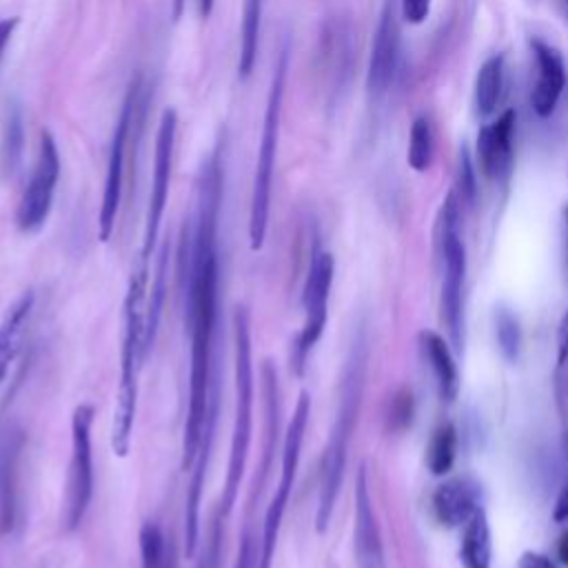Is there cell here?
<instances>
[{
    "mask_svg": "<svg viewBox=\"0 0 568 568\" xmlns=\"http://www.w3.org/2000/svg\"><path fill=\"white\" fill-rule=\"evenodd\" d=\"M224 166L220 144L204 160L195 189L193 209L184 220L178 246V280L189 331V402L182 433V468H191L213 382L217 377L213 344L220 313V206Z\"/></svg>",
    "mask_w": 568,
    "mask_h": 568,
    "instance_id": "6da1fadb",
    "label": "cell"
},
{
    "mask_svg": "<svg viewBox=\"0 0 568 568\" xmlns=\"http://www.w3.org/2000/svg\"><path fill=\"white\" fill-rule=\"evenodd\" d=\"M366 335L359 331L353 337L342 382H339V399L333 419V428L328 433V442L320 462V490H317V510H315V530L324 532L331 524L337 495L344 481L348 444L357 424L362 393H364V375H366Z\"/></svg>",
    "mask_w": 568,
    "mask_h": 568,
    "instance_id": "7a4b0ae2",
    "label": "cell"
},
{
    "mask_svg": "<svg viewBox=\"0 0 568 568\" xmlns=\"http://www.w3.org/2000/svg\"><path fill=\"white\" fill-rule=\"evenodd\" d=\"M149 293V262L138 257L124 302H122V346H120V379L113 406L111 422V448L118 457H126L131 448V433L138 408V377L140 368L146 362L142 353V335H144V308Z\"/></svg>",
    "mask_w": 568,
    "mask_h": 568,
    "instance_id": "3957f363",
    "label": "cell"
},
{
    "mask_svg": "<svg viewBox=\"0 0 568 568\" xmlns=\"http://www.w3.org/2000/svg\"><path fill=\"white\" fill-rule=\"evenodd\" d=\"M233 346H235V408L229 446V464L222 488L220 508L229 515L237 501L240 481L246 468V457L253 435V348H251V315L246 306L233 313Z\"/></svg>",
    "mask_w": 568,
    "mask_h": 568,
    "instance_id": "277c9868",
    "label": "cell"
},
{
    "mask_svg": "<svg viewBox=\"0 0 568 568\" xmlns=\"http://www.w3.org/2000/svg\"><path fill=\"white\" fill-rule=\"evenodd\" d=\"M288 71V47L284 44L271 78V89L264 109L262 140L257 149V162L253 173L251 189V209H248V244L251 251H260L266 240L268 229V211H271V191H273V173H275V155L280 140V122H282V104H284V87Z\"/></svg>",
    "mask_w": 568,
    "mask_h": 568,
    "instance_id": "5b68a950",
    "label": "cell"
},
{
    "mask_svg": "<svg viewBox=\"0 0 568 568\" xmlns=\"http://www.w3.org/2000/svg\"><path fill=\"white\" fill-rule=\"evenodd\" d=\"M459 200L455 191H450L439 209L437 220V246L442 255V295H439V308H442V322L448 333L450 346L462 353L464 351V333H466V320H464V282H466V248L457 231L459 220Z\"/></svg>",
    "mask_w": 568,
    "mask_h": 568,
    "instance_id": "8992f818",
    "label": "cell"
},
{
    "mask_svg": "<svg viewBox=\"0 0 568 568\" xmlns=\"http://www.w3.org/2000/svg\"><path fill=\"white\" fill-rule=\"evenodd\" d=\"M311 417V397L306 390L300 393L293 417L284 430V442H282V459H280V481L277 488L264 510V521H262V535H260V555H257V568H271L284 513L291 499V490L295 484L300 457H302V444H304V433L306 424Z\"/></svg>",
    "mask_w": 568,
    "mask_h": 568,
    "instance_id": "52a82bcc",
    "label": "cell"
},
{
    "mask_svg": "<svg viewBox=\"0 0 568 568\" xmlns=\"http://www.w3.org/2000/svg\"><path fill=\"white\" fill-rule=\"evenodd\" d=\"M93 406L80 404L71 415V459L67 473L64 508H62V530L73 532L91 504L93 497V448H91V424Z\"/></svg>",
    "mask_w": 568,
    "mask_h": 568,
    "instance_id": "ba28073f",
    "label": "cell"
},
{
    "mask_svg": "<svg viewBox=\"0 0 568 568\" xmlns=\"http://www.w3.org/2000/svg\"><path fill=\"white\" fill-rule=\"evenodd\" d=\"M333 275H335V260L328 251L315 246L311 253L308 262V273L304 280L302 288V308H304V324L293 342V353H291V366L295 375L304 373L306 359L313 351V346L320 342L324 328H326V317H328V295L333 286Z\"/></svg>",
    "mask_w": 568,
    "mask_h": 568,
    "instance_id": "9c48e42d",
    "label": "cell"
},
{
    "mask_svg": "<svg viewBox=\"0 0 568 568\" xmlns=\"http://www.w3.org/2000/svg\"><path fill=\"white\" fill-rule=\"evenodd\" d=\"M140 93H142V75H135L129 84V91L124 95L118 122L113 126L111 135V149H109V162H106V178H104V191H102V204L98 215V235L102 242H109L115 217L122 200V182H124V162H126V146L131 140V129L138 122V106H140Z\"/></svg>",
    "mask_w": 568,
    "mask_h": 568,
    "instance_id": "30bf717a",
    "label": "cell"
},
{
    "mask_svg": "<svg viewBox=\"0 0 568 568\" xmlns=\"http://www.w3.org/2000/svg\"><path fill=\"white\" fill-rule=\"evenodd\" d=\"M58 180H60L58 144L49 131H42L36 166L31 171L29 184L24 186L16 209V224L22 233H36L44 226L53 206Z\"/></svg>",
    "mask_w": 568,
    "mask_h": 568,
    "instance_id": "8fae6325",
    "label": "cell"
},
{
    "mask_svg": "<svg viewBox=\"0 0 568 568\" xmlns=\"http://www.w3.org/2000/svg\"><path fill=\"white\" fill-rule=\"evenodd\" d=\"M175 135H178V113L173 109H164L155 135V160H153V178H151V191H149V204H146V220H144V235H142V248L140 260L149 262L151 253L158 242L162 215L166 209L169 197V182H171V169H173V151H175Z\"/></svg>",
    "mask_w": 568,
    "mask_h": 568,
    "instance_id": "7c38bea8",
    "label": "cell"
},
{
    "mask_svg": "<svg viewBox=\"0 0 568 568\" xmlns=\"http://www.w3.org/2000/svg\"><path fill=\"white\" fill-rule=\"evenodd\" d=\"M353 548L357 568H386L382 532L373 508L366 464L355 475V519H353Z\"/></svg>",
    "mask_w": 568,
    "mask_h": 568,
    "instance_id": "4fadbf2b",
    "label": "cell"
},
{
    "mask_svg": "<svg viewBox=\"0 0 568 568\" xmlns=\"http://www.w3.org/2000/svg\"><path fill=\"white\" fill-rule=\"evenodd\" d=\"M399 64V22L393 0H388L382 9L373 47H371V60H368V75L366 87L371 95H382L388 91V87L395 80Z\"/></svg>",
    "mask_w": 568,
    "mask_h": 568,
    "instance_id": "5bb4252c",
    "label": "cell"
},
{
    "mask_svg": "<svg viewBox=\"0 0 568 568\" xmlns=\"http://www.w3.org/2000/svg\"><path fill=\"white\" fill-rule=\"evenodd\" d=\"M24 433L16 422L0 424V535L13 532L18 524V468Z\"/></svg>",
    "mask_w": 568,
    "mask_h": 568,
    "instance_id": "9a60e30c",
    "label": "cell"
},
{
    "mask_svg": "<svg viewBox=\"0 0 568 568\" xmlns=\"http://www.w3.org/2000/svg\"><path fill=\"white\" fill-rule=\"evenodd\" d=\"M262 397H264V428H262V457L255 470V479L248 495V510L255 508V499H260L262 488L268 479V473L273 468L275 448L280 442V415H282V402H280V384H277V371L273 362L264 359L262 364Z\"/></svg>",
    "mask_w": 568,
    "mask_h": 568,
    "instance_id": "2e32d148",
    "label": "cell"
},
{
    "mask_svg": "<svg viewBox=\"0 0 568 568\" xmlns=\"http://www.w3.org/2000/svg\"><path fill=\"white\" fill-rule=\"evenodd\" d=\"M515 111L506 109L477 133V160L488 180H506L513 169Z\"/></svg>",
    "mask_w": 568,
    "mask_h": 568,
    "instance_id": "e0dca14e",
    "label": "cell"
},
{
    "mask_svg": "<svg viewBox=\"0 0 568 568\" xmlns=\"http://www.w3.org/2000/svg\"><path fill=\"white\" fill-rule=\"evenodd\" d=\"M537 62V84L532 89V109L539 118H550L566 87V69L561 53L539 38H530Z\"/></svg>",
    "mask_w": 568,
    "mask_h": 568,
    "instance_id": "ac0fdd59",
    "label": "cell"
},
{
    "mask_svg": "<svg viewBox=\"0 0 568 568\" xmlns=\"http://www.w3.org/2000/svg\"><path fill=\"white\" fill-rule=\"evenodd\" d=\"M479 506V488L466 477L448 479L433 493V513L446 528L466 524Z\"/></svg>",
    "mask_w": 568,
    "mask_h": 568,
    "instance_id": "d6986e66",
    "label": "cell"
},
{
    "mask_svg": "<svg viewBox=\"0 0 568 568\" xmlns=\"http://www.w3.org/2000/svg\"><path fill=\"white\" fill-rule=\"evenodd\" d=\"M33 302L36 295L33 291H24L20 297L13 300V304L4 311L2 320H0V386L13 364V359L20 353L22 346V337L33 311Z\"/></svg>",
    "mask_w": 568,
    "mask_h": 568,
    "instance_id": "ffe728a7",
    "label": "cell"
},
{
    "mask_svg": "<svg viewBox=\"0 0 568 568\" xmlns=\"http://www.w3.org/2000/svg\"><path fill=\"white\" fill-rule=\"evenodd\" d=\"M419 346L433 371L439 397L444 402H453L459 393V371H457L450 344L435 331H422Z\"/></svg>",
    "mask_w": 568,
    "mask_h": 568,
    "instance_id": "44dd1931",
    "label": "cell"
},
{
    "mask_svg": "<svg viewBox=\"0 0 568 568\" xmlns=\"http://www.w3.org/2000/svg\"><path fill=\"white\" fill-rule=\"evenodd\" d=\"M351 58V33L348 24L342 20L326 22L322 38H320V60H322V73L328 78V82H342Z\"/></svg>",
    "mask_w": 568,
    "mask_h": 568,
    "instance_id": "7402d4cb",
    "label": "cell"
},
{
    "mask_svg": "<svg viewBox=\"0 0 568 568\" xmlns=\"http://www.w3.org/2000/svg\"><path fill=\"white\" fill-rule=\"evenodd\" d=\"M490 526L484 508H477L475 515L464 524L462 544H459V561L464 568H490Z\"/></svg>",
    "mask_w": 568,
    "mask_h": 568,
    "instance_id": "603a6c76",
    "label": "cell"
},
{
    "mask_svg": "<svg viewBox=\"0 0 568 568\" xmlns=\"http://www.w3.org/2000/svg\"><path fill=\"white\" fill-rule=\"evenodd\" d=\"M169 271V240L162 244L160 255H158V264H155V275L151 282V291L146 293V308H144V335H142V353L144 359L149 357L155 335H158V326H160V317H162V306H164V293H166V273Z\"/></svg>",
    "mask_w": 568,
    "mask_h": 568,
    "instance_id": "cb8c5ba5",
    "label": "cell"
},
{
    "mask_svg": "<svg viewBox=\"0 0 568 568\" xmlns=\"http://www.w3.org/2000/svg\"><path fill=\"white\" fill-rule=\"evenodd\" d=\"M504 89V55H490L475 78V109L479 115H490L501 98Z\"/></svg>",
    "mask_w": 568,
    "mask_h": 568,
    "instance_id": "d4e9b609",
    "label": "cell"
},
{
    "mask_svg": "<svg viewBox=\"0 0 568 568\" xmlns=\"http://www.w3.org/2000/svg\"><path fill=\"white\" fill-rule=\"evenodd\" d=\"M138 539L142 568H178L173 544L158 521H144Z\"/></svg>",
    "mask_w": 568,
    "mask_h": 568,
    "instance_id": "484cf974",
    "label": "cell"
},
{
    "mask_svg": "<svg viewBox=\"0 0 568 568\" xmlns=\"http://www.w3.org/2000/svg\"><path fill=\"white\" fill-rule=\"evenodd\" d=\"M262 7H264V0H246V4H244L240 60H237L240 80H246L253 71V64H255L257 42H260V24H262Z\"/></svg>",
    "mask_w": 568,
    "mask_h": 568,
    "instance_id": "4316f807",
    "label": "cell"
},
{
    "mask_svg": "<svg viewBox=\"0 0 568 568\" xmlns=\"http://www.w3.org/2000/svg\"><path fill=\"white\" fill-rule=\"evenodd\" d=\"M457 457V428L450 422L439 424L426 446V466L433 475H446Z\"/></svg>",
    "mask_w": 568,
    "mask_h": 568,
    "instance_id": "83f0119b",
    "label": "cell"
},
{
    "mask_svg": "<svg viewBox=\"0 0 568 568\" xmlns=\"http://www.w3.org/2000/svg\"><path fill=\"white\" fill-rule=\"evenodd\" d=\"M433 153H435V135H433L430 120L426 115H419L410 124L408 151H406L408 166L417 173L426 171L433 162Z\"/></svg>",
    "mask_w": 568,
    "mask_h": 568,
    "instance_id": "f1b7e54d",
    "label": "cell"
},
{
    "mask_svg": "<svg viewBox=\"0 0 568 568\" xmlns=\"http://www.w3.org/2000/svg\"><path fill=\"white\" fill-rule=\"evenodd\" d=\"M22 151H24V120L18 106L11 109V113L7 115L4 122V135H2V151H0V162H2V171L7 175H11L22 160Z\"/></svg>",
    "mask_w": 568,
    "mask_h": 568,
    "instance_id": "f546056e",
    "label": "cell"
},
{
    "mask_svg": "<svg viewBox=\"0 0 568 568\" xmlns=\"http://www.w3.org/2000/svg\"><path fill=\"white\" fill-rule=\"evenodd\" d=\"M495 339L504 359L517 362L521 351V326L517 315L506 306L495 308Z\"/></svg>",
    "mask_w": 568,
    "mask_h": 568,
    "instance_id": "4dcf8cb0",
    "label": "cell"
},
{
    "mask_svg": "<svg viewBox=\"0 0 568 568\" xmlns=\"http://www.w3.org/2000/svg\"><path fill=\"white\" fill-rule=\"evenodd\" d=\"M224 517L226 515L217 506L211 517V524L206 528V537L202 541L200 559H197L195 568H222V526H224L222 521H224Z\"/></svg>",
    "mask_w": 568,
    "mask_h": 568,
    "instance_id": "1f68e13d",
    "label": "cell"
},
{
    "mask_svg": "<svg viewBox=\"0 0 568 568\" xmlns=\"http://www.w3.org/2000/svg\"><path fill=\"white\" fill-rule=\"evenodd\" d=\"M457 200L466 206L475 204L477 197V180H475V169L468 155V149L462 146L459 149V162H457V191H455Z\"/></svg>",
    "mask_w": 568,
    "mask_h": 568,
    "instance_id": "d6a6232c",
    "label": "cell"
},
{
    "mask_svg": "<svg viewBox=\"0 0 568 568\" xmlns=\"http://www.w3.org/2000/svg\"><path fill=\"white\" fill-rule=\"evenodd\" d=\"M413 410H415V402H413V393L402 388L393 395L390 404H388V428L390 430H404L406 426H410L413 422Z\"/></svg>",
    "mask_w": 568,
    "mask_h": 568,
    "instance_id": "836d02e7",
    "label": "cell"
},
{
    "mask_svg": "<svg viewBox=\"0 0 568 568\" xmlns=\"http://www.w3.org/2000/svg\"><path fill=\"white\" fill-rule=\"evenodd\" d=\"M257 555H260V541H255L251 530H244L240 537V548H237L233 568H257Z\"/></svg>",
    "mask_w": 568,
    "mask_h": 568,
    "instance_id": "e575fe53",
    "label": "cell"
},
{
    "mask_svg": "<svg viewBox=\"0 0 568 568\" xmlns=\"http://www.w3.org/2000/svg\"><path fill=\"white\" fill-rule=\"evenodd\" d=\"M433 0H399V13L408 24H422L430 13Z\"/></svg>",
    "mask_w": 568,
    "mask_h": 568,
    "instance_id": "d590c367",
    "label": "cell"
},
{
    "mask_svg": "<svg viewBox=\"0 0 568 568\" xmlns=\"http://www.w3.org/2000/svg\"><path fill=\"white\" fill-rule=\"evenodd\" d=\"M557 362L559 364L568 362V311L564 313L557 328Z\"/></svg>",
    "mask_w": 568,
    "mask_h": 568,
    "instance_id": "8d00e7d4",
    "label": "cell"
},
{
    "mask_svg": "<svg viewBox=\"0 0 568 568\" xmlns=\"http://www.w3.org/2000/svg\"><path fill=\"white\" fill-rule=\"evenodd\" d=\"M519 568H557L555 561L541 552H532V550H526L519 559Z\"/></svg>",
    "mask_w": 568,
    "mask_h": 568,
    "instance_id": "74e56055",
    "label": "cell"
},
{
    "mask_svg": "<svg viewBox=\"0 0 568 568\" xmlns=\"http://www.w3.org/2000/svg\"><path fill=\"white\" fill-rule=\"evenodd\" d=\"M18 22H20V18H18V16L0 18V60H2V55H4V49H7L9 40H11V36H13V31H16Z\"/></svg>",
    "mask_w": 568,
    "mask_h": 568,
    "instance_id": "f35d334b",
    "label": "cell"
},
{
    "mask_svg": "<svg viewBox=\"0 0 568 568\" xmlns=\"http://www.w3.org/2000/svg\"><path fill=\"white\" fill-rule=\"evenodd\" d=\"M552 519L559 521V524H568V481L564 484L559 497H557V504H555V510H552Z\"/></svg>",
    "mask_w": 568,
    "mask_h": 568,
    "instance_id": "ab89813d",
    "label": "cell"
},
{
    "mask_svg": "<svg viewBox=\"0 0 568 568\" xmlns=\"http://www.w3.org/2000/svg\"><path fill=\"white\" fill-rule=\"evenodd\" d=\"M557 557H559V561L564 564V566H568V530L559 537V541H557Z\"/></svg>",
    "mask_w": 568,
    "mask_h": 568,
    "instance_id": "60d3db41",
    "label": "cell"
},
{
    "mask_svg": "<svg viewBox=\"0 0 568 568\" xmlns=\"http://www.w3.org/2000/svg\"><path fill=\"white\" fill-rule=\"evenodd\" d=\"M213 4H215V0H197V9H200V16H202L204 20L211 16V11H213Z\"/></svg>",
    "mask_w": 568,
    "mask_h": 568,
    "instance_id": "b9f144b4",
    "label": "cell"
},
{
    "mask_svg": "<svg viewBox=\"0 0 568 568\" xmlns=\"http://www.w3.org/2000/svg\"><path fill=\"white\" fill-rule=\"evenodd\" d=\"M184 2H186V0H173V20H175V22L182 18V11H184Z\"/></svg>",
    "mask_w": 568,
    "mask_h": 568,
    "instance_id": "7bdbcfd3",
    "label": "cell"
},
{
    "mask_svg": "<svg viewBox=\"0 0 568 568\" xmlns=\"http://www.w3.org/2000/svg\"><path fill=\"white\" fill-rule=\"evenodd\" d=\"M564 220H566V260H568V206L564 211Z\"/></svg>",
    "mask_w": 568,
    "mask_h": 568,
    "instance_id": "ee69618b",
    "label": "cell"
},
{
    "mask_svg": "<svg viewBox=\"0 0 568 568\" xmlns=\"http://www.w3.org/2000/svg\"><path fill=\"white\" fill-rule=\"evenodd\" d=\"M566 4H568V0H566Z\"/></svg>",
    "mask_w": 568,
    "mask_h": 568,
    "instance_id": "f6af8a7d",
    "label": "cell"
}]
</instances>
